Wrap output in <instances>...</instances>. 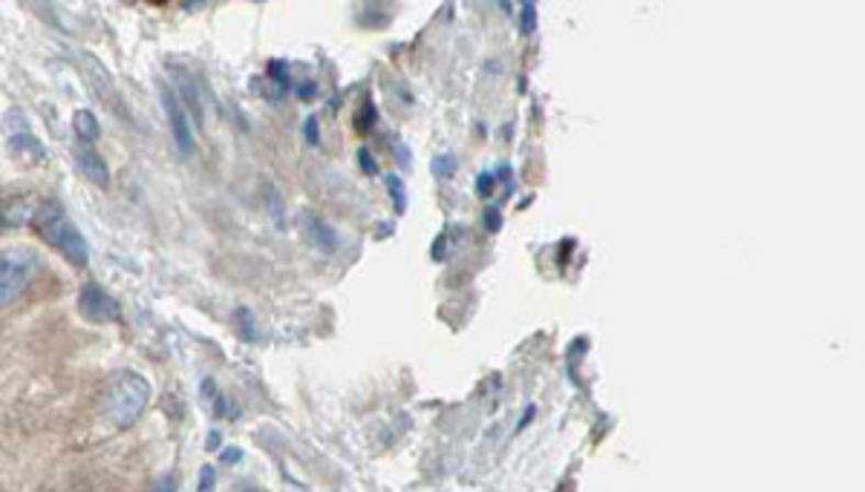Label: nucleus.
Listing matches in <instances>:
<instances>
[{
	"instance_id": "obj_1",
	"label": "nucleus",
	"mask_w": 865,
	"mask_h": 492,
	"mask_svg": "<svg viewBox=\"0 0 865 492\" xmlns=\"http://www.w3.org/2000/svg\"><path fill=\"white\" fill-rule=\"evenodd\" d=\"M32 222H35L41 237L47 239L49 245H53L64 260H70L78 268H85L87 262H90V248H87L85 233L78 231L76 222L67 216L61 202H47V205L35 208Z\"/></svg>"
},
{
	"instance_id": "obj_2",
	"label": "nucleus",
	"mask_w": 865,
	"mask_h": 492,
	"mask_svg": "<svg viewBox=\"0 0 865 492\" xmlns=\"http://www.w3.org/2000/svg\"><path fill=\"white\" fill-rule=\"evenodd\" d=\"M150 403V384L136 371H122L110 380L104 392V415L119 430H131Z\"/></svg>"
},
{
	"instance_id": "obj_3",
	"label": "nucleus",
	"mask_w": 865,
	"mask_h": 492,
	"mask_svg": "<svg viewBox=\"0 0 865 492\" xmlns=\"http://www.w3.org/2000/svg\"><path fill=\"white\" fill-rule=\"evenodd\" d=\"M41 268V254L30 245H12L0 251V308L12 306L32 285Z\"/></svg>"
},
{
	"instance_id": "obj_4",
	"label": "nucleus",
	"mask_w": 865,
	"mask_h": 492,
	"mask_svg": "<svg viewBox=\"0 0 865 492\" xmlns=\"http://www.w3.org/2000/svg\"><path fill=\"white\" fill-rule=\"evenodd\" d=\"M3 133H7V147L12 159L24 164H41L47 162V150L38 141V136L32 133L30 122L21 110H9L3 116Z\"/></svg>"
},
{
	"instance_id": "obj_5",
	"label": "nucleus",
	"mask_w": 865,
	"mask_h": 492,
	"mask_svg": "<svg viewBox=\"0 0 865 492\" xmlns=\"http://www.w3.org/2000/svg\"><path fill=\"white\" fill-rule=\"evenodd\" d=\"M78 311H81V317L85 320H90V323H116L119 314H122V308H119L116 297L104 288V285L99 283H87L81 285V291H78Z\"/></svg>"
},
{
	"instance_id": "obj_6",
	"label": "nucleus",
	"mask_w": 865,
	"mask_h": 492,
	"mask_svg": "<svg viewBox=\"0 0 865 492\" xmlns=\"http://www.w3.org/2000/svg\"><path fill=\"white\" fill-rule=\"evenodd\" d=\"M162 110L165 118L170 124V133H173V141H177L179 153H191L193 150V127L191 118H188L186 104L179 101V95L170 90L168 84L162 87Z\"/></svg>"
},
{
	"instance_id": "obj_7",
	"label": "nucleus",
	"mask_w": 865,
	"mask_h": 492,
	"mask_svg": "<svg viewBox=\"0 0 865 492\" xmlns=\"http://www.w3.org/2000/svg\"><path fill=\"white\" fill-rule=\"evenodd\" d=\"M72 159H76V168L81 170V176L90 179L93 185H99V187H108L110 185L108 162L101 159V153H99V150H96L93 145H85V141H78V145H72Z\"/></svg>"
},
{
	"instance_id": "obj_8",
	"label": "nucleus",
	"mask_w": 865,
	"mask_h": 492,
	"mask_svg": "<svg viewBox=\"0 0 865 492\" xmlns=\"http://www.w3.org/2000/svg\"><path fill=\"white\" fill-rule=\"evenodd\" d=\"M303 231H306V237H310V242L317 248V251L333 254L335 248H338V233H335L321 216L303 214Z\"/></svg>"
},
{
	"instance_id": "obj_9",
	"label": "nucleus",
	"mask_w": 865,
	"mask_h": 492,
	"mask_svg": "<svg viewBox=\"0 0 865 492\" xmlns=\"http://www.w3.org/2000/svg\"><path fill=\"white\" fill-rule=\"evenodd\" d=\"M32 216H35L32 202H24V199L0 202V231H3V228H9V225L26 222V219H32Z\"/></svg>"
},
{
	"instance_id": "obj_10",
	"label": "nucleus",
	"mask_w": 865,
	"mask_h": 492,
	"mask_svg": "<svg viewBox=\"0 0 865 492\" xmlns=\"http://www.w3.org/2000/svg\"><path fill=\"white\" fill-rule=\"evenodd\" d=\"M72 127H76L78 139L85 141V145H93V141H99V136H101L99 118H96L90 110H76V116H72Z\"/></svg>"
},
{
	"instance_id": "obj_11",
	"label": "nucleus",
	"mask_w": 865,
	"mask_h": 492,
	"mask_svg": "<svg viewBox=\"0 0 865 492\" xmlns=\"http://www.w3.org/2000/svg\"><path fill=\"white\" fill-rule=\"evenodd\" d=\"M386 185H390V199L395 202V214H404L407 210V187H404L402 176H390Z\"/></svg>"
},
{
	"instance_id": "obj_12",
	"label": "nucleus",
	"mask_w": 865,
	"mask_h": 492,
	"mask_svg": "<svg viewBox=\"0 0 865 492\" xmlns=\"http://www.w3.org/2000/svg\"><path fill=\"white\" fill-rule=\"evenodd\" d=\"M432 170H436V176H441V179L453 176V170H457V159H453L450 153H441L439 159L432 162Z\"/></svg>"
},
{
	"instance_id": "obj_13",
	"label": "nucleus",
	"mask_w": 865,
	"mask_h": 492,
	"mask_svg": "<svg viewBox=\"0 0 865 492\" xmlns=\"http://www.w3.org/2000/svg\"><path fill=\"white\" fill-rule=\"evenodd\" d=\"M214 490H216V469L214 467H202L196 492H214Z\"/></svg>"
},
{
	"instance_id": "obj_14",
	"label": "nucleus",
	"mask_w": 865,
	"mask_h": 492,
	"mask_svg": "<svg viewBox=\"0 0 865 492\" xmlns=\"http://www.w3.org/2000/svg\"><path fill=\"white\" fill-rule=\"evenodd\" d=\"M533 18H537L533 3H526V7H523V32H526V35H531L533 32Z\"/></svg>"
},
{
	"instance_id": "obj_15",
	"label": "nucleus",
	"mask_w": 865,
	"mask_h": 492,
	"mask_svg": "<svg viewBox=\"0 0 865 492\" xmlns=\"http://www.w3.org/2000/svg\"><path fill=\"white\" fill-rule=\"evenodd\" d=\"M499 225H503V216H499V210H496V208L487 210V214H485V228H487V231L496 233V231H499Z\"/></svg>"
},
{
	"instance_id": "obj_16",
	"label": "nucleus",
	"mask_w": 865,
	"mask_h": 492,
	"mask_svg": "<svg viewBox=\"0 0 865 492\" xmlns=\"http://www.w3.org/2000/svg\"><path fill=\"white\" fill-rule=\"evenodd\" d=\"M476 191H480V196H491V191H494V176L491 173H482L480 179H476Z\"/></svg>"
},
{
	"instance_id": "obj_17",
	"label": "nucleus",
	"mask_w": 865,
	"mask_h": 492,
	"mask_svg": "<svg viewBox=\"0 0 865 492\" xmlns=\"http://www.w3.org/2000/svg\"><path fill=\"white\" fill-rule=\"evenodd\" d=\"M179 490V481H177V476H165L162 481H159V484H156V490L154 492H177Z\"/></svg>"
},
{
	"instance_id": "obj_18",
	"label": "nucleus",
	"mask_w": 865,
	"mask_h": 492,
	"mask_svg": "<svg viewBox=\"0 0 865 492\" xmlns=\"http://www.w3.org/2000/svg\"><path fill=\"white\" fill-rule=\"evenodd\" d=\"M358 162H361L363 173H375V162H372V156H367V150H361V153H358Z\"/></svg>"
},
{
	"instance_id": "obj_19",
	"label": "nucleus",
	"mask_w": 865,
	"mask_h": 492,
	"mask_svg": "<svg viewBox=\"0 0 865 492\" xmlns=\"http://www.w3.org/2000/svg\"><path fill=\"white\" fill-rule=\"evenodd\" d=\"M306 139H310L312 145H315V141H317V122H315V118H310V122H306Z\"/></svg>"
},
{
	"instance_id": "obj_20",
	"label": "nucleus",
	"mask_w": 865,
	"mask_h": 492,
	"mask_svg": "<svg viewBox=\"0 0 865 492\" xmlns=\"http://www.w3.org/2000/svg\"><path fill=\"white\" fill-rule=\"evenodd\" d=\"M533 412H537V409H533V407H528V409H526V415L519 417V423H517V430H519V432L526 430V426H528V421H531V417H533Z\"/></svg>"
},
{
	"instance_id": "obj_21",
	"label": "nucleus",
	"mask_w": 865,
	"mask_h": 492,
	"mask_svg": "<svg viewBox=\"0 0 865 492\" xmlns=\"http://www.w3.org/2000/svg\"><path fill=\"white\" fill-rule=\"evenodd\" d=\"M209 449H220V432H211L209 435Z\"/></svg>"
}]
</instances>
